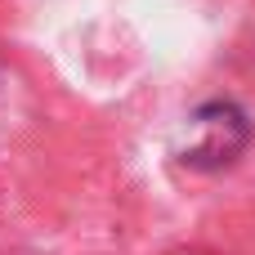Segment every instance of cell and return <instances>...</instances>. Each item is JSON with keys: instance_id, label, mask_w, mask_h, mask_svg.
<instances>
[{"instance_id": "6da1fadb", "label": "cell", "mask_w": 255, "mask_h": 255, "mask_svg": "<svg viewBox=\"0 0 255 255\" xmlns=\"http://www.w3.org/2000/svg\"><path fill=\"white\" fill-rule=\"evenodd\" d=\"M247 117L233 108V103H206L193 112V139L184 148V166L193 170H220V166H233L238 152L247 148Z\"/></svg>"}]
</instances>
